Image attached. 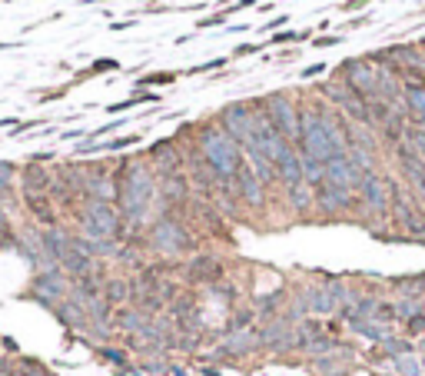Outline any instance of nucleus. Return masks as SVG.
I'll list each match as a JSON object with an SVG mask.
<instances>
[{
	"mask_svg": "<svg viewBox=\"0 0 425 376\" xmlns=\"http://www.w3.org/2000/svg\"><path fill=\"white\" fill-rule=\"evenodd\" d=\"M200 150H203V164L220 180H229V177H236L242 167V147L229 137V133L222 130L220 123H209L203 127L200 133Z\"/></svg>",
	"mask_w": 425,
	"mask_h": 376,
	"instance_id": "nucleus-1",
	"label": "nucleus"
},
{
	"mask_svg": "<svg viewBox=\"0 0 425 376\" xmlns=\"http://www.w3.org/2000/svg\"><path fill=\"white\" fill-rule=\"evenodd\" d=\"M153 193H156V184H153V173L147 170V164H127L123 177H120V210L129 224H140L147 217V207L153 204Z\"/></svg>",
	"mask_w": 425,
	"mask_h": 376,
	"instance_id": "nucleus-2",
	"label": "nucleus"
},
{
	"mask_svg": "<svg viewBox=\"0 0 425 376\" xmlns=\"http://www.w3.org/2000/svg\"><path fill=\"white\" fill-rule=\"evenodd\" d=\"M296 150L309 160H319V164H329L333 157H342L335 150V144L329 140V133L322 130L319 123V113L309 107V110L299 113V140H296Z\"/></svg>",
	"mask_w": 425,
	"mask_h": 376,
	"instance_id": "nucleus-3",
	"label": "nucleus"
},
{
	"mask_svg": "<svg viewBox=\"0 0 425 376\" xmlns=\"http://www.w3.org/2000/svg\"><path fill=\"white\" fill-rule=\"evenodd\" d=\"M333 80H342L355 94H362L366 100H372V97H375V80H379V67L372 63L369 57H346L333 70Z\"/></svg>",
	"mask_w": 425,
	"mask_h": 376,
	"instance_id": "nucleus-4",
	"label": "nucleus"
},
{
	"mask_svg": "<svg viewBox=\"0 0 425 376\" xmlns=\"http://www.w3.org/2000/svg\"><path fill=\"white\" fill-rule=\"evenodd\" d=\"M259 107L269 113V120L279 127V133L286 137V140H293L296 144L299 140V107L296 100L286 94V90H273V94H266L262 100H259Z\"/></svg>",
	"mask_w": 425,
	"mask_h": 376,
	"instance_id": "nucleus-5",
	"label": "nucleus"
},
{
	"mask_svg": "<svg viewBox=\"0 0 425 376\" xmlns=\"http://www.w3.org/2000/svg\"><path fill=\"white\" fill-rule=\"evenodd\" d=\"M359 197H362V204H366L375 217H386L388 210H392L395 190H392V180H388V177L369 170V173L362 177V184H359Z\"/></svg>",
	"mask_w": 425,
	"mask_h": 376,
	"instance_id": "nucleus-6",
	"label": "nucleus"
},
{
	"mask_svg": "<svg viewBox=\"0 0 425 376\" xmlns=\"http://www.w3.org/2000/svg\"><path fill=\"white\" fill-rule=\"evenodd\" d=\"M120 230V213L113 210V204H100V200H90L87 210H83V233L87 237H103V240H113Z\"/></svg>",
	"mask_w": 425,
	"mask_h": 376,
	"instance_id": "nucleus-7",
	"label": "nucleus"
},
{
	"mask_svg": "<svg viewBox=\"0 0 425 376\" xmlns=\"http://www.w3.org/2000/svg\"><path fill=\"white\" fill-rule=\"evenodd\" d=\"M149 244L156 246L160 253H173V257H176V253H186V250H189V233H186L176 220L163 217V220H156L153 230H149Z\"/></svg>",
	"mask_w": 425,
	"mask_h": 376,
	"instance_id": "nucleus-8",
	"label": "nucleus"
},
{
	"mask_svg": "<svg viewBox=\"0 0 425 376\" xmlns=\"http://www.w3.org/2000/svg\"><path fill=\"white\" fill-rule=\"evenodd\" d=\"M63 297H70V283H67V277H63V270L40 273L37 280H34V300H37V303H43V306H50V310H54Z\"/></svg>",
	"mask_w": 425,
	"mask_h": 376,
	"instance_id": "nucleus-9",
	"label": "nucleus"
},
{
	"mask_svg": "<svg viewBox=\"0 0 425 376\" xmlns=\"http://www.w3.org/2000/svg\"><path fill=\"white\" fill-rule=\"evenodd\" d=\"M362 177H366V170H359L352 164L349 157L342 153V157H333L329 164H326V184H333V187H342V190H359L362 184Z\"/></svg>",
	"mask_w": 425,
	"mask_h": 376,
	"instance_id": "nucleus-10",
	"label": "nucleus"
},
{
	"mask_svg": "<svg viewBox=\"0 0 425 376\" xmlns=\"http://www.w3.org/2000/svg\"><path fill=\"white\" fill-rule=\"evenodd\" d=\"M259 346H269V350H293L296 346V330L286 317L279 320H269L262 330H259Z\"/></svg>",
	"mask_w": 425,
	"mask_h": 376,
	"instance_id": "nucleus-11",
	"label": "nucleus"
},
{
	"mask_svg": "<svg viewBox=\"0 0 425 376\" xmlns=\"http://www.w3.org/2000/svg\"><path fill=\"white\" fill-rule=\"evenodd\" d=\"M315 204L326 213H339V210L352 207V193L342 187H333V184H322V187H315Z\"/></svg>",
	"mask_w": 425,
	"mask_h": 376,
	"instance_id": "nucleus-12",
	"label": "nucleus"
},
{
	"mask_svg": "<svg viewBox=\"0 0 425 376\" xmlns=\"http://www.w3.org/2000/svg\"><path fill=\"white\" fill-rule=\"evenodd\" d=\"M395 150H399V164H402V173H406L408 180H412V187L422 190V193H425V164H422V157L412 150L408 144H399Z\"/></svg>",
	"mask_w": 425,
	"mask_h": 376,
	"instance_id": "nucleus-13",
	"label": "nucleus"
},
{
	"mask_svg": "<svg viewBox=\"0 0 425 376\" xmlns=\"http://www.w3.org/2000/svg\"><path fill=\"white\" fill-rule=\"evenodd\" d=\"M276 177L286 184V190L289 187H296V184H302V153L293 147L289 153H282L279 157V164H276Z\"/></svg>",
	"mask_w": 425,
	"mask_h": 376,
	"instance_id": "nucleus-14",
	"label": "nucleus"
},
{
	"mask_svg": "<svg viewBox=\"0 0 425 376\" xmlns=\"http://www.w3.org/2000/svg\"><path fill=\"white\" fill-rule=\"evenodd\" d=\"M236 184H240V197L253 207H262V180H259L249 164H242L240 173H236Z\"/></svg>",
	"mask_w": 425,
	"mask_h": 376,
	"instance_id": "nucleus-15",
	"label": "nucleus"
},
{
	"mask_svg": "<svg viewBox=\"0 0 425 376\" xmlns=\"http://www.w3.org/2000/svg\"><path fill=\"white\" fill-rule=\"evenodd\" d=\"M43 246H47V253L54 257V264L60 266V260L74 250V237H70L67 230H56V226H50V230L43 233Z\"/></svg>",
	"mask_w": 425,
	"mask_h": 376,
	"instance_id": "nucleus-16",
	"label": "nucleus"
},
{
	"mask_svg": "<svg viewBox=\"0 0 425 376\" xmlns=\"http://www.w3.org/2000/svg\"><path fill=\"white\" fill-rule=\"evenodd\" d=\"M256 346H259V333H253V330H229V337L222 343V353L242 357V353H249V350H256Z\"/></svg>",
	"mask_w": 425,
	"mask_h": 376,
	"instance_id": "nucleus-17",
	"label": "nucleus"
},
{
	"mask_svg": "<svg viewBox=\"0 0 425 376\" xmlns=\"http://www.w3.org/2000/svg\"><path fill=\"white\" fill-rule=\"evenodd\" d=\"M402 103H406L408 120H412V117H422L425 113V83L422 80H406V87H402Z\"/></svg>",
	"mask_w": 425,
	"mask_h": 376,
	"instance_id": "nucleus-18",
	"label": "nucleus"
},
{
	"mask_svg": "<svg viewBox=\"0 0 425 376\" xmlns=\"http://www.w3.org/2000/svg\"><path fill=\"white\" fill-rule=\"evenodd\" d=\"M116 70H123V63H120L116 57H100V60H93L87 67H80V70H76V80H93V77L116 74Z\"/></svg>",
	"mask_w": 425,
	"mask_h": 376,
	"instance_id": "nucleus-19",
	"label": "nucleus"
},
{
	"mask_svg": "<svg viewBox=\"0 0 425 376\" xmlns=\"http://www.w3.org/2000/svg\"><path fill=\"white\" fill-rule=\"evenodd\" d=\"M352 333L372 339V343H386L388 339V323H382V320H352Z\"/></svg>",
	"mask_w": 425,
	"mask_h": 376,
	"instance_id": "nucleus-20",
	"label": "nucleus"
},
{
	"mask_svg": "<svg viewBox=\"0 0 425 376\" xmlns=\"http://www.w3.org/2000/svg\"><path fill=\"white\" fill-rule=\"evenodd\" d=\"M183 77V70H149L136 80V90H147V87H173L176 80Z\"/></svg>",
	"mask_w": 425,
	"mask_h": 376,
	"instance_id": "nucleus-21",
	"label": "nucleus"
},
{
	"mask_svg": "<svg viewBox=\"0 0 425 376\" xmlns=\"http://www.w3.org/2000/svg\"><path fill=\"white\" fill-rule=\"evenodd\" d=\"M140 103H160V94H156V90H136V94L127 97V100H116V103H110V107H107V113L133 110V107H140Z\"/></svg>",
	"mask_w": 425,
	"mask_h": 376,
	"instance_id": "nucleus-22",
	"label": "nucleus"
},
{
	"mask_svg": "<svg viewBox=\"0 0 425 376\" xmlns=\"http://www.w3.org/2000/svg\"><path fill=\"white\" fill-rule=\"evenodd\" d=\"M289 200H293V210H296V213H306V210L315 204V190L302 180L296 187H289Z\"/></svg>",
	"mask_w": 425,
	"mask_h": 376,
	"instance_id": "nucleus-23",
	"label": "nucleus"
},
{
	"mask_svg": "<svg viewBox=\"0 0 425 376\" xmlns=\"http://www.w3.org/2000/svg\"><path fill=\"white\" fill-rule=\"evenodd\" d=\"M189 273H193V280H216L222 273V266L216 264L213 257H200V260H193Z\"/></svg>",
	"mask_w": 425,
	"mask_h": 376,
	"instance_id": "nucleus-24",
	"label": "nucleus"
},
{
	"mask_svg": "<svg viewBox=\"0 0 425 376\" xmlns=\"http://www.w3.org/2000/svg\"><path fill=\"white\" fill-rule=\"evenodd\" d=\"M226 63H233V57H213V60H206V63H196V67H189V70H183V74H186V77L222 74V70H226Z\"/></svg>",
	"mask_w": 425,
	"mask_h": 376,
	"instance_id": "nucleus-25",
	"label": "nucleus"
},
{
	"mask_svg": "<svg viewBox=\"0 0 425 376\" xmlns=\"http://www.w3.org/2000/svg\"><path fill=\"white\" fill-rule=\"evenodd\" d=\"M395 370L399 376H422V363L415 353H406V357H395Z\"/></svg>",
	"mask_w": 425,
	"mask_h": 376,
	"instance_id": "nucleus-26",
	"label": "nucleus"
},
{
	"mask_svg": "<svg viewBox=\"0 0 425 376\" xmlns=\"http://www.w3.org/2000/svg\"><path fill=\"white\" fill-rule=\"evenodd\" d=\"M14 177H17V164L0 160V197H7L14 190Z\"/></svg>",
	"mask_w": 425,
	"mask_h": 376,
	"instance_id": "nucleus-27",
	"label": "nucleus"
},
{
	"mask_svg": "<svg viewBox=\"0 0 425 376\" xmlns=\"http://www.w3.org/2000/svg\"><path fill=\"white\" fill-rule=\"evenodd\" d=\"M395 317L399 320H412V317H422V303L419 300H412V297H406V300H399L395 303Z\"/></svg>",
	"mask_w": 425,
	"mask_h": 376,
	"instance_id": "nucleus-28",
	"label": "nucleus"
},
{
	"mask_svg": "<svg viewBox=\"0 0 425 376\" xmlns=\"http://www.w3.org/2000/svg\"><path fill=\"white\" fill-rule=\"evenodd\" d=\"M127 297H129V283L127 280H110L107 283V297H103L107 303H123Z\"/></svg>",
	"mask_w": 425,
	"mask_h": 376,
	"instance_id": "nucleus-29",
	"label": "nucleus"
},
{
	"mask_svg": "<svg viewBox=\"0 0 425 376\" xmlns=\"http://www.w3.org/2000/svg\"><path fill=\"white\" fill-rule=\"evenodd\" d=\"M163 197H169V200H183L186 197L183 177H167V180H163Z\"/></svg>",
	"mask_w": 425,
	"mask_h": 376,
	"instance_id": "nucleus-30",
	"label": "nucleus"
},
{
	"mask_svg": "<svg viewBox=\"0 0 425 376\" xmlns=\"http://www.w3.org/2000/svg\"><path fill=\"white\" fill-rule=\"evenodd\" d=\"M406 144L419 153V157H422V164H425V130H419V127H412V123H408V127H406Z\"/></svg>",
	"mask_w": 425,
	"mask_h": 376,
	"instance_id": "nucleus-31",
	"label": "nucleus"
},
{
	"mask_svg": "<svg viewBox=\"0 0 425 376\" xmlns=\"http://www.w3.org/2000/svg\"><path fill=\"white\" fill-rule=\"evenodd\" d=\"M382 350H386L392 359H395V357H406V353H412V339H395V337H388L386 343H382Z\"/></svg>",
	"mask_w": 425,
	"mask_h": 376,
	"instance_id": "nucleus-32",
	"label": "nucleus"
},
{
	"mask_svg": "<svg viewBox=\"0 0 425 376\" xmlns=\"http://www.w3.org/2000/svg\"><path fill=\"white\" fill-rule=\"evenodd\" d=\"M333 346H335V343L329 337H313V339H306V343H302V350H306V353H329Z\"/></svg>",
	"mask_w": 425,
	"mask_h": 376,
	"instance_id": "nucleus-33",
	"label": "nucleus"
},
{
	"mask_svg": "<svg viewBox=\"0 0 425 376\" xmlns=\"http://www.w3.org/2000/svg\"><path fill=\"white\" fill-rule=\"evenodd\" d=\"M229 17H236V14H233V7H226V10H216V14H209V17L200 20V23H196V30H200V27H220V23H226Z\"/></svg>",
	"mask_w": 425,
	"mask_h": 376,
	"instance_id": "nucleus-34",
	"label": "nucleus"
},
{
	"mask_svg": "<svg viewBox=\"0 0 425 376\" xmlns=\"http://www.w3.org/2000/svg\"><path fill=\"white\" fill-rule=\"evenodd\" d=\"M286 23H289V14H279V17H269L262 27H259L256 34H279V30H286Z\"/></svg>",
	"mask_w": 425,
	"mask_h": 376,
	"instance_id": "nucleus-35",
	"label": "nucleus"
},
{
	"mask_svg": "<svg viewBox=\"0 0 425 376\" xmlns=\"http://www.w3.org/2000/svg\"><path fill=\"white\" fill-rule=\"evenodd\" d=\"M315 50H329V47H342L346 43V37L342 34H326V37H315V40H309Z\"/></svg>",
	"mask_w": 425,
	"mask_h": 376,
	"instance_id": "nucleus-36",
	"label": "nucleus"
},
{
	"mask_svg": "<svg viewBox=\"0 0 425 376\" xmlns=\"http://www.w3.org/2000/svg\"><path fill=\"white\" fill-rule=\"evenodd\" d=\"M70 94V83H60V87H54V90H47V94H34V100L37 103H50V100H60V97Z\"/></svg>",
	"mask_w": 425,
	"mask_h": 376,
	"instance_id": "nucleus-37",
	"label": "nucleus"
},
{
	"mask_svg": "<svg viewBox=\"0 0 425 376\" xmlns=\"http://www.w3.org/2000/svg\"><path fill=\"white\" fill-rule=\"evenodd\" d=\"M259 50H266V43H249V40H246V43H236V47H233V60H236V57H253V54H259Z\"/></svg>",
	"mask_w": 425,
	"mask_h": 376,
	"instance_id": "nucleus-38",
	"label": "nucleus"
},
{
	"mask_svg": "<svg viewBox=\"0 0 425 376\" xmlns=\"http://www.w3.org/2000/svg\"><path fill=\"white\" fill-rule=\"evenodd\" d=\"M326 70H329V63H322V60H319V63H309V67L299 70V80H315V77H322Z\"/></svg>",
	"mask_w": 425,
	"mask_h": 376,
	"instance_id": "nucleus-39",
	"label": "nucleus"
},
{
	"mask_svg": "<svg viewBox=\"0 0 425 376\" xmlns=\"http://www.w3.org/2000/svg\"><path fill=\"white\" fill-rule=\"evenodd\" d=\"M369 23H375V14H359V17L346 20V30H359V27H369Z\"/></svg>",
	"mask_w": 425,
	"mask_h": 376,
	"instance_id": "nucleus-40",
	"label": "nucleus"
},
{
	"mask_svg": "<svg viewBox=\"0 0 425 376\" xmlns=\"http://www.w3.org/2000/svg\"><path fill=\"white\" fill-rule=\"evenodd\" d=\"M372 0H346V3H339V7H335V10H339V14H352V10H362V7H369Z\"/></svg>",
	"mask_w": 425,
	"mask_h": 376,
	"instance_id": "nucleus-41",
	"label": "nucleus"
},
{
	"mask_svg": "<svg viewBox=\"0 0 425 376\" xmlns=\"http://www.w3.org/2000/svg\"><path fill=\"white\" fill-rule=\"evenodd\" d=\"M40 123H43L40 117H34V120H20L17 127H14V137H23L27 130H34V127H40Z\"/></svg>",
	"mask_w": 425,
	"mask_h": 376,
	"instance_id": "nucleus-42",
	"label": "nucleus"
},
{
	"mask_svg": "<svg viewBox=\"0 0 425 376\" xmlns=\"http://www.w3.org/2000/svg\"><path fill=\"white\" fill-rule=\"evenodd\" d=\"M100 353L110 359V363H116V366H123V363H127V353H123V350H110V346H107V350H100Z\"/></svg>",
	"mask_w": 425,
	"mask_h": 376,
	"instance_id": "nucleus-43",
	"label": "nucleus"
},
{
	"mask_svg": "<svg viewBox=\"0 0 425 376\" xmlns=\"http://www.w3.org/2000/svg\"><path fill=\"white\" fill-rule=\"evenodd\" d=\"M406 326H408V337H419V333H425V317H412Z\"/></svg>",
	"mask_w": 425,
	"mask_h": 376,
	"instance_id": "nucleus-44",
	"label": "nucleus"
},
{
	"mask_svg": "<svg viewBox=\"0 0 425 376\" xmlns=\"http://www.w3.org/2000/svg\"><path fill=\"white\" fill-rule=\"evenodd\" d=\"M129 27H136V17H129V20H113V23H110L113 34H120V30H129Z\"/></svg>",
	"mask_w": 425,
	"mask_h": 376,
	"instance_id": "nucleus-45",
	"label": "nucleus"
},
{
	"mask_svg": "<svg viewBox=\"0 0 425 376\" xmlns=\"http://www.w3.org/2000/svg\"><path fill=\"white\" fill-rule=\"evenodd\" d=\"M23 376H50L40 363H27V370H23Z\"/></svg>",
	"mask_w": 425,
	"mask_h": 376,
	"instance_id": "nucleus-46",
	"label": "nucleus"
},
{
	"mask_svg": "<svg viewBox=\"0 0 425 376\" xmlns=\"http://www.w3.org/2000/svg\"><path fill=\"white\" fill-rule=\"evenodd\" d=\"M7 230H10V220H7V210L0 204V233H7Z\"/></svg>",
	"mask_w": 425,
	"mask_h": 376,
	"instance_id": "nucleus-47",
	"label": "nucleus"
},
{
	"mask_svg": "<svg viewBox=\"0 0 425 376\" xmlns=\"http://www.w3.org/2000/svg\"><path fill=\"white\" fill-rule=\"evenodd\" d=\"M10 47H23V40H0V50H10Z\"/></svg>",
	"mask_w": 425,
	"mask_h": 376,
	"instance_id": "nucleus-48",
	"label": "nucleus"
},
{
	"mask_svg": "<svg viewBox=\"0 0 425 376\" xmlns=\"http://www.w3.org/2000/svg\"><path fill=\"white\" fill-rule=\"evenodd\" d=\"M90 3H107V0H80V7H90Z\"/></svg>",
	"mask_w": 425,
	"mask_h": 376,
	"instance_id": "nucleus-49",
	"label": "nucleus"
},
{
	"mask_svg": "<svg viewBox=\"0 0 425 376\" xmlns=\"http://www.w3.org/2000/svg\"><path fill=\"white\" fill-rule=\"evenodd\" d=\"M116 376H136V370H123V373H116Z\"/></svg>",
	"mask_w": 425,
	"mask_h": 376,
	"instance_id": "nucleus-50",
	"label": "nucleus"
},
{
	"mask_svg": "<svg viewBox=\"0 0 425 376\" xmlns=\"http://www.w3.org/2000/svg\"><path fill=\"white\" fill-rule=\"evenodd\" d=\"M0 376H7V366H0Z\"/></svg>",
	"mask_w": 425,
	"mask_h": 376,
	"instance_id": "nucleus-51",
	"label": "nucleus"
},
{
	"mask_svg": "<svg viewBox=\"0 0 425 376\" xmlns=\"http://www.w3.org/2000/svg\"><path fill=\"white\" fill-rule=\"evenodd\" d=\"M173 373H176V376H186V373H183V370H173Z\"/></svg>",
	"mask_w": 425,
	"mask_h": 376,
	"instance_id": "nucleus-52",
	"label": "nucleus"
}]
</instances>
